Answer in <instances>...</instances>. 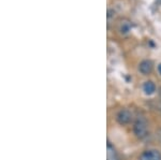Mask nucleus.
<instances>
[{
    "instance_id": "f257e3e1",
    "label": "nucleus",
    "mask_w": 161,
    "mask_h": 160,
    "mask_svg": "<svg viewBox=\"0 0 161 160\" xmlns=\"http://www.w3.org/2000/svg\"><path fill=\"white\" fill-rule=\"evenodd\" d=\"M133 132L136 138L144 139L147 136L148 130H147V124L143 118H137L133 125Z\"/></svg>"
},
{
    "instance_id": "f03ea898",
    "label": "nucleus",
    "mask_w": 161,
    "mask_h": 160,
    "mask_svg": "<svg viewBox=\"0 0 161 160\" xmlns=\"http://www.w3.org/2000/svg\"><path fill=\"white\" fill-rule=\"evenodd\" d=\"M132 114L129 110L127 109H121L118 111V113L116 114V120L120 124V125H127L131 122Z\"/></svg>"
},
{
    "instance_id": "7ed1b4c3",
    "label": "nucleus",
    "mask_w": 161,
    "mask_h": 160,
    "mask_svg": "<svg viewBox=\"0 0 161 160\" xmlns=\"http://www.w3.org/2000/svg\"><path fill=\"white\" fill-rule=\"evenodd\" d=\"M142 160H161V153L157 149H148L145 151L141 156Z\"/></svg>"
},
{
    "instance_id": "20e7f679",
    "label": "nucleus",
    "mask_w": 161,
    "mask_h": 160,
    "mask_svg": "<svg viewBox=\"0 0 161 160\" xmlns=\"http://www.w3.org/2000/svg\"><path fill=\"white\" fill-rule=\"evenodd\" d=\"M106 160H119L117 151L110 142L106 144Z\"/></svg>"
},
{
    "instance_id": "39448f33",
    "label": "nucleus",
    "mask_w": 161,
    "mask_h": 160,
    "mask_svg": "<svg viewBox=\"0 0 161 160\" xmlns=\"http://www.w3.org/2000/svg\"><path fill=\"white\" fill-rule=\"evenodd\" d=\"M139 71L144 75H147L153 71V63L150 60H143L140 63Z\"/></svg>"
},
{
    "instance_id": "423d86ee",
    "label": "nucleus",
    "mask_w": 161,
    "mask_h": 160,
    "mask_svg": "<svg viewBox=\"0 0 161 160\" xmlns=\"http://www.w3.org/2000/svg\"><path fill=\"white\" fill-rule=\"evenodd\" d=\"M143 91L145 92L146 95H153L156 91V85L154 82L152 81H147L143 84Z\"/></svg>"
},
{
    "instance_id": "0eeeda50",
    "label": "nucleus",
    "mask_w": 161,
    "mask_h": 160,
    "mask_svg": "<svg viewBox=\"0 0 161 160\" xmlns=\"http://www.w3.org/2000/svg\"><path fill=\"white\" fill-rule=\"evenodd\" d=\"M158 72H159V74H161V63L158 64Z\"/></svg>"
},
{
    "instance_id": "6e6552de",
    "label": "nucleus",
    "mask_w": 161,
    "mask_h": 160,
    "mask_svg": "<svg viewBox=\"0 0 161 160\" xmlns=\"http://www.w3.org/2000/svg\"><path fill=\"white\" fill-rule=\"evenodd\" d=\"M159 140H160V143H161V129L159 130Z\"/></svg>"
}]
</instances>
